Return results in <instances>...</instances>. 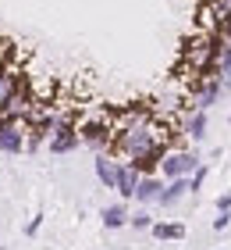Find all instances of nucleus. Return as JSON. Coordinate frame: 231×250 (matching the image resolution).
Here are the masks:
<instances>
[{"label":"nucleus","instance_id":"nucleus-1","mask_svg":"<svg viewBox=\"0 0 231 250\" xmlns=\"http://www.w3.org/2000/svg\"><path fill=\"white\" fill-rule=\"evenodd\" d=\"M203 165V157L192 150V146H171V150L160 157V168H157V175L164 179H189L195 168Z\"/></svg>","mask_w":231,"mask_h":250},{"label":"nucleus","instance_id":"nucleus-2","mask_svg":"<svg viewBox=\"0 0 231 250\" xmlns=\"http://www.w3.org/2000/svg\"><path fill=\"white\" fill-rule=\"evenodd\" d=\"M78 140H82L92 154H110V107L78 122Z\"/></svg>","mask_w":231,"mask_h":250},{"label":"nucleus","instance_id":"nucleus-3","mask_svg":"<svg viewBox=\"0 0 231 250\" xmlns=\"http://www.w3.org/2000/svg\"><path fill=\"white\" fill-rule=\"evenodd\" d=\"M78 122H75V115L71 111H64L61 118H57V125H53V132H50V140H46V146H50V154H57V157H64V154H71V150H78Z\"/></svg>","mask_w":231,"mask_h":250},{"label":"nucleus","instance_id":"nucleus-4","mask_svg":"<svg viewBox=\"0 0 231 250\" xmlns=\"http://www.w3.org/2000/svg\"><path fill=\"white\" fill-rule=\"evenodd\" d=\"M221 97H224V89H221V79H217V75L195 79V83H189V104H185V111H192V107L210 111Z\"/></svg>","mask_w":231,"mask_h":250},{"label":"nucleus","instance_id":"nucleus-5","mask_svg":"<svg viewBox=\"0 0 231 250\" xmlns=\"http://www.w3.org/2000/svg\"><path fill=\"white\" fill-rule=\"evenodd\" d=\"M0 154H25V125L21 122H0Z\"/></svg>","mask_w":231,"mask_h":250},{"label":"nucleus","instance_id":"nucleus-6","mask_svg":"<svg viewBox=\"0 0 231 250\" xmlns=\"http://www.w3.org/2000/svg\"><path fill=\"white\" fill-rule=\"evenodd\" d=\"M178 132L185 136V140H192V143H203V140H206V111H199V107L181 111V125H178Z\"/></svg>","mask_w":231,"mask_h":250},{"label":"nucleus","instance_id":"nucleus-7","mask_svg":"<svg viewBox=\"0 0 231 250\" xmlns=\"http://www.w3.org/2000/svg\"><path fill=\"white\" fill-rule=\"evenodd\" d=\"M160 189H164V179H160V175H139V183H135V193H132V200L139 204V208H149V204H157Z\"/></svg>","mask_w":231,"mask_h":250},{"label":"nucleus","instance_id":"nucleus-8","mask_svg":"<svg viewBox=\"0 0 231 250\" xmlns=\"http://www.w3.org/2000/svg\"><path fill=\"white\" fill-rule=\"evenodd\" d=\"M128 200H118V204H107V208L100 211V222H103V229H124V225H128Z\"/></svg>","mask_w":231,"mask_h":250},{"label":"nucleus","instance_id":"nucleus-9","mask_svg":"<svg viewBox=\"0 0 231 250\" xmlns=\"http://www.w3.org/2000/svg\"><path fill=\"white\" fill-rule=\"evenodd\" d=\"M185 197H189V179H167L164 189H160L157 204L160 208H175V204H181Z\"/></svg>","mask_w":231,"mask_h":250},{"label":"nucleus","instance_id":"nucleus-10","mask_svg":"<svg viewBox=\"0 0 231 250\" xmlns=\"http://www.w3.org/2000/svg\"><path fill=\"white\" fill-rule=\"evenodd\" d=\"M135 183H139V172H135L128 161H118V179H114V189L121 193V200H132Z\"/></svg>","mask_w":231,"mask_h":250},{"label":"nucleus","instance_id":"nucleus-11","mask_svg":"<svg viewBox=\"0 0 231 250\" xmlns=\"http://www.w3.org/2000/svg\"><path fill=\"white\" fill-rule=\"evenodd\" d=\"M92 168H96V179H100V186L114 189V179H118V157H110V154H96Z\"/></svg>","mask_w":231,"mask_h":250},{"label":"nucleus","instance_id":"nucleus-12","mask_svg":"<svg viewBox=\"0 0 231 250\" xmlns=\"http://www.w3.org/2000/svg\"><path fill=\"white\" fill-rule=\"evenodd\" d=\"M149 232H153V240H160V243H181L185 240V225L181 222H153Z\"/></svg>","mask_w":231,"mask_h":250},{"label":"nucleus","instance_id":"nucleus-13","mask_svg":"<svg viewBox=\"0 0 231 250\" xmlns=\"http://www.w3.org/2000/svg\"><path fill=\"white\" fill-rule=\"evenodd\" d=\"M128 225H132V229H139V232H146L149 225H153V214H149L146 208H139V211L128 214Z\"/></svg>","mask_w":231,"mask_h":250},{"label":"nucleus","instance_id":"nucleus-14","mask_svg":"<svg viewBox=\"0 0 231 250\" xmlns=\"http://www.w3.org/2000/svg\"><path fill=\"white\" fill-rule=\"evenodd\" d=\"M206 175H210V165L203 161V165L189 175V193H199V189H203V183H206Z\"/></svg>","mask_w":231,"mask_h":250},{"label":"nucleus","instance_id":"nucleus-15","mask_svg":"<svg viewBox=\"0 0 231 250\" xmlns=\"http://www.w3.org/2000/svg\"><path fill=\"white\" fill-rule=\"evenodd\" d=\"M231 225V211H217V218H213V232H224Z\"/></svg>","mask_w":231,"mask_h":250},{"label":"nucleus","instance_id":"nucleus-16","mask_svg":"<svg viewBox=\"0 0 231 250\" xmlns=\"http://www.w3.org/2000/svg\"><path fill=\"white\" fill-rule=\"evenodd\" d=\"M39 229H43V211H39V214H32V222L25 225V236H36Z\"/></svg>","mask_w":231,"mask_h":250},{"label":"nucleus","instance_id":"nucleus-17","mask_svg":"<svg viewBox=\"0 0 231 250\" xmlns=\"http://www.w3.org/2000/svg\"><path fill=\"white\" fill-rule=\"evenodd\" d=\"M217 211H231V189H228V193H221V197H217Z\"/></svg>","mask_w":231,"mask_h":250},{"label":"nucleus","instance_id":"nucleus-18","mask_svg":"<svg viewBox=\"0 0 231 250\" xmlns=\"http://www.w3.org/2000/svg\"><path fill=\"white\" fill-rule=\"evenodd\" d=\"M228 125H231V115H228Z\"/></svg>","mask_w":231,"mask_h":250}]
</instances>
